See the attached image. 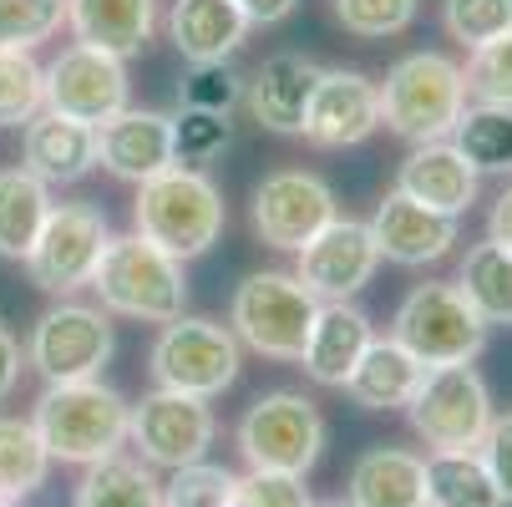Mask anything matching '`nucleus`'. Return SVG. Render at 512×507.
<instances>
[{
  "instance_id": "43",
  "label": "nucleus",
  "mask_w": 512,
  "mask_h": 507,
  "mask_svg": "<svg viewBox=\"0 0 512 507\" xmlns=\"http://www.w3.org/2000/svg\"><path fill=\"white\" fill-rule=\"evenodd\" d=\"M234 6L249 16V26H279L284 16H295L300 0H234Z\"/></svg>"
},
{
  "instance_id": "3",
  "label": "nucleus",
  "mask_w": 512,
  "mask_h": 507,
  "mask_svg": "<svg viewBox=\"0 0 512 507\" xmlns=\"http://www.w3.org/2000/svg\"><path fill=\"white\" fill-rule=\"evenodd\" d=\"M462 107H467V77L442 51L401 56L381 82V127H391L411 148L452 137Z\"/></svg>"
},
{
  "instance_id": "15",
  "label": "nucleus",
  "mask_w": 512,
  "mask_h": 507,
  "mask_svg": "<svg viewBox=\"0 0 512 507\" xmlns=\"http://www.w3.org/2000/svg\"><path fill=\"white\" fill-rule=\"evenodd\" d=\"M376 264H381V249L371 239V224H360V219H330L300 249L295 279L310 289L320 305H335V300H355L360 289L376 279Z\"/></svg>"
},
{
  "instance_id": "39",
  "label": "nucleus",
  "mask_w": 512,
  "mask_h": 507,
  "mask_svg": "<svg viewBox=\"0 0 512 507\" xmlns=\"http://www.w3.org/2000/svg\"><path fill=\"white\" fill-rule=\"evenodd\" d=\"M244 97V82L234 77V71L224 61H198L188 77L178 82V102L193 107V112H218V117H229Z\"/></svg>"
},
{
  "instance_id": "19",
  "label": "nucleus",
  "mask_w": 512,
  "mask_h": 507,
  "mask_svg": "<svg viewBox=\"0 0 512 507\" xmlns=\"http://www.w3.org/2000/svg\"><path fill=\"white\" fill-rule=\"evenodd\" d=\"M315 82H320V66L300 51H279L269 56L254 77L244 82V102L254 112L259 127L279 132V137H300L305 127V107L315 97Z\"/></svg>"
},
{
  "instance_id": "25",
  "label": "nucleus",
  "mask_w": 512,
  "mask_h": 507,
  "mask_svg": "<svg viewBox=\"0 0 512 507\" xmlns=\"http://www.w3.org/2000/svg\"><path fill=\"white\" fill-rule=\"evenodd\" d=\"M350 507H426V462L401 447H371L350 467Z\"/></svg>"
},
{
  "instance_id": "6",
  "label": "nucleus",
  "mask_w": 512,
  "mask_h": 507,
  "mask_svg": "<svg viewBox=\"0 0 512 507\" xmlns=\"http://www.w3.org/2000/svg\"><path fill=\"white\" fill-rule=\"evenodd\" d=\"M391 340L406 345L421 366H472L487 345V320L447 279L416 284L391 320Z\"/></svg>"
},
{
  "instance_id": "34",
  "label": "nucleus",
  "mask_w": 512,
  "mask_h": 507,
  "mask_svg": "<svg viewBox=\"0 0 512 507\" xmlns=\"http://www.w3.org/2000/svg\"><path fill=\"white\" fill-rule=\"evenodd\" d=\"M66 21V0H0V51H31L56 36Z\"/></svg>"
},
{
  "instance_id": "42",
  "label": "nucleus",
  "mask_w": 512,
  "mask_h": 507,
  "mask_svg": "<svg viewBox=\"0 0 512 507\" xmlns=\"http://www.w3.org/2000/svg\"><path fill=\"white\" fill-rule=\"evenodd\" d=\"M477 452H482V462H487L502 502L512 507V411L507 416H492V426H487V437H482Z\"/></svg>"
},
{
  "instance_id": "30",
  "label": "nucleus",
  "mask_w": 512,
  "mask_h": 507,
  "mask_svg": "<svg viewBox=\"0 0 512 507\" xmlns=\"http://www.w3.org/2000/svg\"><path fill=\"white\" fill-rule=\"evenodd\" d=\"M457 289L487 325H512V249L502 244H472L457 274Z\"/></svg>"
},
{
  "instance_id": "23",
  "label": "nucleus",
  "mask_w": 512,
  "mask_h": 507,
  "mask_svg": "<svg viewBox=\"0 0 512 507\" xmlns=\"http://www.w3.org/2000/svg\"><path fill=\"white\" fill-rule=\"evenodd\" d=\"M66 26L77 31L82 46H97L127 61L153 41L158 0H66Z\"/></svg>"
},
{
  "instance_id": "26",
  "label": "nucleus",
  "mask_w": 512,
  "mask_h": 507,
  "mask_svg": "<svg viewBox=\"0 0 512 507\" xmlns=\"http://www.w3.org/2000/svg\"><path fill=\"white\" fill-rule=\"evenodd\" d=\"M421 376H426L421 360L386 335V340H371V350L360 355V366L350 371L345 391L365 411H406V401L416 396Z\"/></svg>"
},
{
  "instance_id": "8",
  "label": "nucleus",
  "mask_w": 512,
  "mask_h": 507,
  "mask_svg": "<svg viewBox=\"0 0 512 507\" xmlns=\"http://www.w3.org/2000/svg\"><path fill=\"white\" fill-rule=\"evenodd\" d=\"M239 452L249 472L305 477L325 452V416L300 391H269L239 421Z\"/></svg>"
},
{
  "instance_id": "33",
  "label": "nucleus",
  "mask_w": 512,
  "mask_h": 507,
  "mask_svg": "<svg viewBox=\"0 0 512 507\" xmlns=\"http://www.w3.org/2000/svg\"><path fill=\"white\" fill-rule=\"evenodd\" d=\"M46 112V66L31 51H0V127H26Z\"/></svg>"
},
{
  "instance_id": "5",
  "label": "nucleus",
  "mask_w": 512,
  "mask_h": 507,
  "mask_svg": "<svg viewBox=\"0 0 512 507\" xmlns=\"http://www.w3.org/2000/svg\"><path fill=\"white\" fill-rule=\"evenodd\" d=\"M320 300L310 289L284 274V269H259L234 289L229 305V330L239 335V345L269 355V360H300L315 330Z\"/></svg>"
},
{
  "instance_id": "44",
  "label": "nucleus",
  "mask_w": 512,
  "mask_h": 507,
  "mask_svg": "<svg viewBox=\"0 0 512 507\" xmlns=\"http://www.w3.org/2000/svg\"><path fill=\"white\" fill-rule=\"evenodd\" d=\"M16 381H21V345L6 325H0V401L16 391Z\"/></svg>"
},
{
  "instance_id": "1",
  "label": "nucleus",
  "mask_w": 512,
  "mask_h": 507,
  "mask_svg": "<svg viewBox=\"0 0 512 507\" xmlns=\"http://www.w3.org/2000/svg\"><path fill=\"white\" fill-rule=\"evenodd\" d=\"M132 224L137 234L158 244L173 259H198L213 249V239L224 234V198H218L213 178L198 168H163L158 178L137 183L132 203Z\"/></svg>"
},
{
  "instance_id": "14",
  "label": "nucleus",
  "mask_w": 512,
  "mask_h": 507,
  "mask_svg": "<svg viewBox=\"0 0 512 507\" xmlns=\"http://www.w3.org/2000/svg\"><path fill=\"white\" fill-rule=\"evenodd\" d=\"M127 107V66L112 51L97 46H66L51 66H46V112L77 117L87 127L117 117Z\"/></svg>"
},
{
  "instance_id": "20",
  "label": "nucleus",
  "mask_w": 512,
  "mask_h": 507,
  "mask_svg": "<svg viewBox=\"0 0 512 507\" xmlns=\"http://www.w3.org/2000/svg\"><path fill=\"white\" fill-rule=\"evenodd\" d=\"M396 188L436 213H452V219H462V213L477 203V173L467 168V158L452 148V142H416V148L406 153L401 173H396Z\"/></svg>"
},
{
  "instance_id": "21",
  "label": "nucleus",
  "mask_w": 512,
  "mask_h": 507,
  "mask_svg": "<svg viewBox=\"0 0 512 507\" xmlns=\"http://www.w3.org/2000/svg\"><path fill=\"white\" fill-rule=\"evenodd\" d=\"M26 173H36L46 188L51 183H77L97 168V127L61 117V112H36L26 122Z\"/></svg>"
},
{
  "instance_id": "4",
  "label": "nucleus",
  "mask_w": 512,
  "mask_h": 507,
  "mask_svg": "<svg viewBox=\"0 0 512 507\" xmlns=\"http://www.w3.org/2000/svg\"><path fill=\"white\" fill-rule=\"evenodd\" d=\"M127 416H132V406L112 386L66 381V386H46L31 426L41 431L51 462L92 467L102 457H117V447L127 442Z\"/></svg>"
},
{
  "instance_id": "36",
  "label": "nucleus",
  "mask_w": 512,
  "mask_h": 507,
  "mask_svg": "<svg viewBox=\"0 0 512 507\" xmlns=\"http://www.w3.org/2000/svg\"><path fill=\"white\" fill-rule=\"evenodd\" d=\"M462 77H467V97L487 107H512V31L487 46H472Z\"/></svg>"
},
{
  "instance_id": "31",
  "label": "nucleus",
  "mask_w": 512,
  "mask_h": 507,
  "mask_svg": "<svg viewBox=\"0 0 512 507\" xmlns=\"http://www.w3.org/2000/svg\"><path fill=\"white\" fill-rule=\"evenodd\" d=\"M77 507H163V482L127 457H102L77 482Z\"/></svg>"
},
{
  "instance_id": "28",
  "label": "nucleus",
  "mask_w": 512,
  "mask_h": 507,
  "mask_svg": "<svg viewBox=\"0 0 512 507\" xmlns=\"http://www.w3.org/2000/svg\"><path fill=\"white\" fill-rule=\"evenodd\" d=\"M426 507H507L482 452H431L426 457Z\"/></svg>"
},
{
  "instance_id": "27",
  "label": "nucleus",
  "mask_w": 512,
  "mask_h": 507,
  "mask_svg": "<svg viewBox=\"0 0 512 507\" xmlns=\"http://www.w3.org/2000/svg\"><path fill=\"white\" fill-rule=\"evenodd\" d=\"M452 148L467 158V168L482 178H512V107H487V102H472L462 107L457 127H452Z\"/></svg>"
},
{
  "instance_id": "47",
  "label": "nucleus",
  "mask_w": 512,
  "mask_h": 507,
  "mask_svg": "<svg viewBox=\"0 0 512 507\" xmlns=\"http://www.w3.org/2000/svg\"><path fill=\"white\" fill-rule=\"evenodd\" d=\"M0 507H16V502H11V497H0Z\"/></svg>"
},
{
  "instance_id": "2",
  "label": "nucleus",
  "mask_w": 512,
  "mask_h": 507,
  "mask_svg": "<svg viewBox=\"0 0 512 507\" xmlns=\"http://www.w3.org/2000/svg\"><path fill=\"white\" fill-rule=\"evenodd\" d=\"M92 289L102 295V310H112L122 320L168 325L183 315L188 279H183V259L163 254L142 234H122V239H107V249L92 269Z\"/></svg>"
},
{
  "instance_id": "46",
  "label": "nucleus",
  "mask_w": 512,
  "mask_h": 507,
  "mask_svg": "<svg viewBox=\"0 0 512 507\" xmlns=\"http://www.w3.org/2000/svg\"><path fill=\"white\" fill-rule=\"evenodd\" d=\"M315 507H350V502H315Z\"/></svg>"
},
{
  "instance_id": "16",
  "label": "nucleus",
  "mask_w": 512,
  "mask_h": 507,
  "mask_svg": "<svg viewBox=\"0 0 512 507\" xmlns=\"http://www.w3.org/2000/svg\"><path fill=\"white\" fill-rule=\"evenodd\" d=\"M381 127V87L360 71H320L300 137L315 148H355Z\"/></svg>"
},
{
  "instance_id": "18",
  "label": "nucleus",
  "mask_w": 512,
  "mask_h": 507,
  "mask_svg": "<svg viewBox=\"0 0 512 507\" xmlns=\"http://www.w3.org/2000/svg\"><path fill=\"white\" fill-rule=\"evenodd\" d=\"M97 163L122 183H148L173 168V117L122 107L117 117L97 122Z\"/></svg>"
},
{
  "instance_id": "13",
  "label": "nucleus",
  "mask_w": 512,
  "mask_h": 507,
  "mask_svg": "<svg viewBox=\"0 0 512 507\" xmlns=\"http://www.w3.org/2000/svg\"><path fill=\"white\" fill-rule=\"evenodd\" d=\"M330 219H340L335 188L305 168H279L254 188V229L269 249L300 254Z\"/></svg>"
},
{
  "instance_id": "11",
  "label": "nucleus",
  "mask_w": 512,
  "mask_h": 507,
  "mask_svg": "<svg viewBox=\"0 0 512 507\" xmlns=\"http://www.w3.org/2000/svg\"><path fill=\"white\" fill-rule=\"evenodd\" d=\"M107 360H112V320L97 305L61 300L31 330V366L46 376V386L97 381Z\"/></svg>"
},
{
  "instance_id": "10",
  "label": "nucleus",
  "mask_w": 512,
  "mask_h": 507,
  "mask_svg": "<svg viewBox=\"0 0 512 507\" xmlns=\"http://www.w3.org/2000/svg\"><path fill=\"white\" fill-rule=\"evenodd\" d=\"M107 213L92 203H51L46 224L26 254L31 284L46 295H71V289L92 284V269L107 249Z\"/></svg>"
},
{
  "instance_id": "24",
  "label": "nucleus",
  "mask_w": 512,
  "mask_h": 507,
  "mask_svg": "<svg viewBox=\"0 0 512 507\" xmlns=\"http://www.w3.org/2000/svg\"><path fill=\"white\" fill-rule=\"evenodd\" d=\"M168 36L193 66L198 61H229L249 36V16L234 0H178L168 16Z\"/></svg>"
},
{
  "instance_id": "40",
  "label": "nucleus",
  "mask_w": 512,
  "mask_h": 507,
  "mask_svg": "<svg viewBox=\"0 0 512 507\" xmlns=\"http://www.w3.org/2000/svg\"><path fill=\"white\" fill-rule=\"evenodd\" d=\"M335 16L350 36L386 41L416 21V0H335Z\"/></svg>"
},
{
  "instance_id": "12",
  "label": "nucleus",
  "mask_w": 512,
  "mask_h": 507,
  "mask_svg": "<svg viewBox=\"0 0 512 507\" xmlns=\"http://www.w3.org/2000/svg\"><path fill=\"white\" fill-rule=\"evenodd\" d=\"M213 411L208 401L198 396H178V391H148L132 416H127V437L137 442L142 462L153 467H188V462H203L208 447H213Z\"/></svg>"
},
{
  "instance_id": "32",
  "label": "nucleus",
  "mask_w": 512,
  "mask_h": 507,
  "mask_svg": "<svg viewBox=\"0 0 512 507\" xmlns=\"http://www.w3.org/2000/svg\"><path fill=\"white\" fill-rule=\"evenodd\" d=\"M51 472V452L41 442V431L21 416H0V497H31Z\"/></svg>"
},
{
  "instance_id": "37",
  "label": "nucleus",
  "mask_w": 512,
  "mask_h": 507,
  "mask_svg": "<svg viewBox=\"0 0 512 507\" xmlns=\"http://www.w3.org/2000/svg\"><path fill=\"white\" fill-rule=\"evenodd\" d=\"M442 26L467 51L487 46L512 31V0H442Z\"/></svg>"
},
{
  "instance_id": "7",
  "label": "nucleus",
  "mask_w": 512,
  "mask_h": 507,
  "mask_svg": "<svg viewBox=\"0 0 512 507\" xmlns=\"http://www.w3.org/2000/svg\"><path fill=\"white\" fill-rule=\"evenodd\" d=\"M411 431L431 452H472L492 426V391L472 366H426L416 396L406 401Z\"/></svg>"
},
{
  "instance_id": "35",
  "label": "nucleus",
  "mask_w": 512,
  "mask_h": 507,
  "mask_svg": "<svg viewBox=\"0 0 512 507\" xmlns=\"http://www.w3.org/2000/svg\"><path fill=\"white\" fill-rule=\"evenodd\" d=\"M239 477L213 462H188L163 482V507H234Z\"/></svg>"
},
{
  "instance_id": "41",
  "label": "nucleus",
  "mask_w": 512,
  "mask_h": 507,
  "mask_svg": "<svg viewBox=\"0 0 512 507\" xmlns=\"http://www.w3.org/2000/svg\"><path fill=\"white\" fill-rule=\"evenodd\" d=\"M234 507H315L305 477H289V472H249L239 477Z\"/></svg>"
},
{
  "instance_id": "38",
  "label": "nucleus",
  "mask_w": 512,
  "mask_h": 507,
  "mask_svg": "<svg viewBox=\"0 0 512 507\" xmlns=\"http://www.w3.org/2000/svg\"><path fill=\"white\" fill-rule=\"evenodd\" d=\"M224 148H229V117L193 112V107H183V112L173 117V163H178V168L213 163Z\"/></svg>"
},
{
  "instance_id": "45",
  "label": "nucleus",
  "mask_w": 512,
  "mask_h": 507,
  "mask_svg": "<svg viewBox=\"0 0 512 507\" xmlns=\"http://www.w3.org/2000/svg\"><path fill=\"white\" fill-rule=\"evenodd\" d=\"M487 239L502 244V249H512V183L497 193V203H492V213H487Z\"/></svg>"
},
{
  "instance_id": "22",
  "label": "nucleus",
  "mask_w": 512,
  "mask_h": 507,
  "mask_svg": "<svg viewBox=\"0 0 512 507\" xmlns=\"http://www.w3.org/2000/svg\"><path fill=\"white\" fill-rule=\"evenodd\" d=\"M371 340H376L371 320H365L350 300L320 305L315 330H310V345H305V355H300V366H305L310 381H320V386H340V391H345L350 371L360 366V355L371 350Z\"/></svg>"
},
{
  "instance_id": "29",
  "label": "nucleus",
  "mask_w": 512,
  "mask_h": 507,
  "mask_svg": "<svg viewBox=\"0 0 512 507\" xmlns=\"http://www.w3.org/2000/svg\"><path fill=\"white\" fill-rule=\"evenodd\" d=\"M51 213L46 183L26 168H0V259H26Z\"/></svg>"
},
{
  "instance_id": "9",
  "label": "nucleus",
  "mask_w": 512,
  "mask_h": 507,
  "mask_svg": "<svg viewBox=\"0 0 512 507\" xmlns=\"http://www.w3.org/2000/svg\"><path fill=\"white\" fill-rule=\"evenodd\" d=\"M239 376V335L218 320H168L153 345V381L158 391L213 401Z\"/></svg>"
},
{
  "instance_id": "17",
  "label": "nucleus",
  "mask_w": 512,
  "mask_h": 507,
  "mask_svg": "<svg viewBox=\"0 0 512 507\" xmlns=\"http://www.w3.org/2000/svg\"><path fill=\"white\" fill-rule=\"evenodd\" d=\"M371 239H376L381 259L421 269V264H436V259L452 254L457 219H452V213H436V208L416 203V198H406L401 188H391L376 203V213H371Z\"/></svg>"
}]
</instances>
